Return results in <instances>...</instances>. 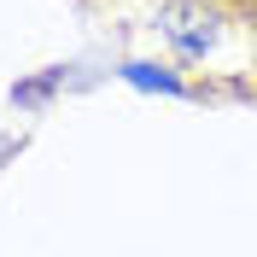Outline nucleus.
<instances>
[{"mask_svg":"<svg viewBox=\"0 0 257 257\" xmlns=\"http://www.w3.org/2000/svg\"><path fill=\"white\" fill-rule=\"evenodd\" d=\"M164 35H170V47L187 64H199L216 41H222V18L210 12L205 0H176V6H164Z\"/></svg>","mask_w":257,"mask_h":257,"instance_id":"nucleus-1","label":"nucleus"}]
</instances>
